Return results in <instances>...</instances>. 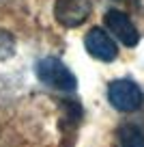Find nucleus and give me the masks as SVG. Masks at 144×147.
<instances>
[{"mask_svg": "<svg viewBox=\"0 0 144 147\" xmlns=\"http://www.w3.org/2000/svg\"><path fill=\"white\" fill-rule=\"evenodd\" d=\"M37 76L43 84L58 91H73L75 89V76L73 71L58 59H43L37 63Z\"/></svg>", "mask_w": 144, "mask_h": 147, "instance_id": "f257e3e1", "label": "nucleus"}, {"mask_svg": "<svg viewBox=\"0 0 144 147\" xmlns=\"http://www.w3.org/2000/svg\"><path fill=\"white\" fill-rule=\"evenodd\" d=\"M108 100L121 113H131V110H138L144 102L142 89L129 78H121L110 82L108 87Z\"/></svg>", "mask_w": 144, "mask_h": 147, "instance_id": "f03ea898", "label": "nucleus"}, {"mask_svg": "<svg viewBox=\"0 0 144 147\" xmlns=\"http://www.w3.org/2000/svg\"><path fill=\"white\" fill-rule=\"evenodd\" d=\"M90 9H93L90 0H56L54 15L63 26L73 28V26H80L88 18Z\"/></svg>", "mask_w": 144, "mask_h": 147, "instance_id": "7ed1b4c3", "label": "nucleus"}, {"mask_svg": "<svg viewBox=\"0 0 144 147\" xmlns=\"http://www.w3.org/2000/svg\"><path fill=\"white\" fill-rule=\"evenodd\" d=\"M84 46H86V50H88L90 56L103 61V63L114 61L116 54H118L116 43L112 41V37H110L103 28H90L86 39H84Z\"/></svg>", "mask_w": 144, "mask_h": 147, "instance_id": "20e7f679", "label": "nucleus"}, {"mask_svg": "<svg viewBox=\"0 0 144 147\" xmlns=\"http://www.w3.org/2000/svg\"><path fill=\"white\" fill-rule=\"evenodd\" d=\"M103 22H105V26H108L110 30L116 35L118 41L125 43L127 48H133L135 43L140 41L138 28L133 26V22H131V20L127 18L123 11H116V9L108 11V13H105V18H103Z\"/></svg>", "mask_w": 144, "mask_h": 147, "instance_id": "39448f33", "label": "nucleus"}, {"mask_svg": "<svg viewBox=\"0 0 144 147\" xmlns=\"http://www.w3.org/2000/svg\"><path fill=\"white\" fill-rule=\"evenodd\" d=\"M118 145L121 147H144V132L138 125H123L118 130Z\"/></svg>", "mask_w": 144, "mask_h": 147, "instance_id": "423d86ee", "label": "nucleus"}, {"mask_svg": "<svg viewBox=\"0 0 144 147\" xmlns=\"http://www.w3.org/2000/svg\"><path fill=\"white\" fill-rule=\"evenodd\" d=\"M13 52H15V39H13V35H11L9 30H2V28H0V61L13 56Z\"/></svg>", "mask_w": 144, "mask_h": 147, "instance_id": "0eeeda50", "label": "nucleus"}]
</instances>
